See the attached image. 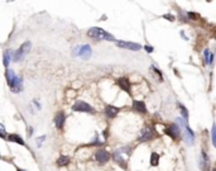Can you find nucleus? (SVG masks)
I'll return each mask as SVG.
<instances>
[{"mask_svg": "<svg viewBox=\"0 0 216 171\" xmlns=\"http://www.w3.org/2000/svg\"><path fill=\"white\" fill-rule=\"evenodd\" d=\"M87 34H89V37H92V38H95V39H101V41H115V38H114L113 34H110V33L105 32V31L101 29V28H97V27L89 29Z\"/></svg>", "mask_w": 216, "mask_h": 171, "instance_id": "f257e3e1", "label": "nucleus"}, {"mask_svg": "<svg viewBox=\"0 0 216 171\" xmlns=\"http://www.w3.org/2000/svg\"><path fill=\"white\" fill-rule=\"evenodd\" d=\"M72 110H75V112H81V113H91V114L95 112L94 108L90 104H87V103H85L82 100H77L72 105Z\"/></svg>", "mask_w": 216, "mask_h": 171, "instance_id": "f03ea898", "label": "nucleus"}, {"mask_svg": "<svg viewBox=\"0 0 216 171\" xmlns=\"http://www.w3.org/2000/svg\"><path fill=\"white\" fill-rule=\"evenodd\" d=\"M165 133L167 136H169L171 138H178L179 137V133H181V129H179V126L178 124H169L166 127V129H165Z\"/></svg>", "mask_w": 216, "mask_h": 171, "instance_id": "7ed1b4c3", "label": "nucleus"}, {"mask_svg": "<svg viewBox=\"0 0 216 171\" xmlns=\"http://www.w3.org/2000/svg\"><path fill=\"white\" fill-rule=\"evenodd\" d=\"M116 46L122 47L125 49H130V51H139L142 48V46L139 43H134V42H125V41H116Z\"/></svg>", "mask_w": 216, "mask_h": 171, "instance_id": "20e7f679", "label": "nucleus"}, {"mask_svg": "<svg viewBox=\"0 0 216 171\" xmlns=\"http://www.w3.org/2000/svg\"><path fill=\"white\" fill-rule=\"evenodd\" d=\"M92 55V49H91V46L89 45H83V46H80V51H79V56L83 60H89Z\"/></svg>", "mask_w": 216, "mask_h": 171, "instance_id": "39448f33", "label": "nucleus"}, {"mask_svg": "<svg viewBox=\"0 0 216 171\" xmlns=\"http://www.w3.org/2000/svg\"><path fill=\"white\" fill-rule=\"evenodd\" d=\"M95 157H96V160L100 162V164H105V162H108L110 160V153L105 150H100V151L96 152Z\"/></svg>", "mask_w": 216, "mask_h": 171, "instance_id": "423d86ee", "label": "nucleus"}, {"mask_svg": "<svg viewBox=\"0 0 216 171\" xmlns=\"http://www.w3.org/2000/svg\"><path fill=\"white\" fill-rule=\"evenodd\" d=\"M118 85L120 86V89L126 91L129 95H132V93H130V81H129V79L126 78H122V79H119L118 80Z\"/></svg>", "mask_w": 216, "mask_h": 171, "instance_id": "0eeeda50", "label": "nucleus"}, {"mask_svg": "<svg viewBox=\"0 0 216 171\" xmlns=\"http://www.w3.org/2000/svg\"><path fill=\"white\" fill-rule=\"evenodd\" d=\"M22 78H19V76H15V79H14V81L12 82V85H10V89H12V91L13 93H20L22 91V89H23V85H22Z\"/></svg>", "mask_w": 216, "mask_h": 171, "instance_id": "6e6552de", "label": "nucleus"}, {"mask_svg": "<svg viewBox=\"0 0 216 171\" xmlns=\"http://www.w3.org/2000/svg\"><path fill=\"white\" fill-rule=\"evenodd\" d=\"M65 119H66V115H65L63 112H59V113L56 114V117H55V124H56V127L58 128V129H62V128H63Z\"/></svg>", "mask_w": 216, "mask_h": 171, "instance_id": "1a4fd4ad", "label": "nucleus"}, {"mask_svg": "<svg viewBox=\"0 0 216 171\" xmlns=\"http://www.w3.org/2000/svg\"><path fill=\"white\" fill-rule=\"evenodd\" d=\"M133 109L136 110L139 113H147V107H145V103L142 100H134L133 101Z\"/></svg>", "mask_w": 216, "mask_h": 171, "instance_id": "9d476101", "label": "nucleus"}, {"mask_svg": "<svg viewBox=\"0 0 216 171\" xmlns=\"http://www.w3.org/2000/svg\"><path fill=\"white\" fill-rule=\"evenodd\" d=\"M185 133H186V141L188 144H192L193 143V140H195V133L192 132V129L188 127L187 123H185Z\"/></svg>", "mask_w": 216, "mask_h": 171, "instance_id": "9b49d317", "label": "nucleus"}, {"mask_svg": "<svg viewBox=\"0 0 216 171\" xmlns=\"http://www.w3.org/2000/svg\"><path fill=\"white\" fill-rule=\"evenodd\" d=\"M152 138H153V133H152V131L149 129V128H144V129H142V134L139 137V142L149 141Z\"/></svg>", "mask_w": 216, "mask_h": 171, "instance_id": "f8f14e48", "label": "nucleus"}, {"mask_svg": "<svg viewBox=\"0 0 216 171\" xmlns=\"http://www.w3.org/2000/svg\"><path fill=\"white\" fill-rule=\"evenodd\" d=\"M119 113V108L114 107V105H108L105 108V115L108 118H115V115Z\"/></svg>", "mask_w": 216, "mask_h": 171, "instance_id": "ddd939ff", "label": "nucleus"}, {"mask_svg": "<svg viewBox=\"0 0 216 171\" xmlns=\"http://www.w3.org/2000/svg\"><path fill=\"white\" fill-rule=\"evenodd\" d=\"M8 141L18 143V144H20V146H25V142L22 140V137H19L18 134H9V136H8Z\"/></svg>", "mask_w": 216, "mask_h": 171, "instance_id": "4468645a", "label": "nucleus"}, {"mask_svg": "<svg viewBox=\"0 0 216 171\" xmlns=\"http://www.w3.org/2000/svg\"><path fill=\"white\" fill-rule=\"evenodd\" d=\"M114 160L116 161V164H119L120 166H122L123 169H125L126 167V164L124 162V158L122 157V155H120V153L116 151V152H114Z\"/></svg>", "mask_w": 216, "mask_h": 171, "instance_id": "2eb2a0df", "label": "nucleus"}, {"mask_svg": "<svg viewBox=\"0 0 216 171\" xmlns=\"http://www.w3.org/2000/svg\"><path fill=\"white\" fill-rule=\"evenodd\" d=\"M10 60H12V51L10 49H6L5 53H4V57H3V64H4L5 67L9 66Z\"/></svg>", "mask_w": 216, "mask_h": 171, "instance_id": "dca6fc26", "label": "nucleus"}, {"mask_svg": "<svg viewBox=\"0 0 216 171\" xmlns=\"http://www.w3.org/2000/svg\"><path fill=\"white\" fill-rule=\"evenodd\" d=\"M5 76H6V81H8V84H9V86L12 85V82L14 81V79H15V74H14V71L13 70H10V68H8L6 70V74H5Z\"/></svg>", "mask_w": 216, "mask_h": 171, "instance_id": "f3484780", "label": "nucleus"}, {"mask_svg": "<svg viewBox=\"0 0 216 171\" xmlns=\"http://www.w3.org/2000/svg\"><path fill=\"white\" fill-rule=\"evenodd\" d=\"M201 167L202 170H207V167H209V157H207L205 152H202L201 155Z\"/></svg>", "mask_w": 216, "mask_h": 171, "instance_id": "a211bd4d", "label": "nucleus"}, {"mask_svg": "<svg viewBox=\"0 0 216 171\" xmlns=\"http://www.w3.org/2000/svg\"><path fill=\"white\" fill-rule=\"evenodd\" d=\"M30 48H32V43H30V42H24V43L20 46V51H22V52L25 55V53H28L29 52V51H30Z\"/></svg>", "mask_w": 216, "mask_h": 171, "instance_id": "6ab92c4d", "label": "nucleus"}, {"mask_svg": "<svg viewBox=\"0 0 216 171\" xmlns=\"http://www.w3.org/2000/svg\"><path fill=\"white\" fill-rule=\"evenodd\" d=\"M68 162H70V157H68V156H61L57 160V165L58 166H65V165H68Z\"/></svg>", "mask_w": 216, "mask_h": 171, "instance_id": "aec40b11", "label": "nucleus"}, {"mask_svg": "<svg viewBox=\"0 0 216 171\" xmlns=\"http://www.w3.org/2000/svg\"><path fill=\"white\" fill-rule=\"evenodd\" d=\"M158 162H159V155H158V153H155V152H153L152 156H150V164L153 166H157Z\"/></svg>", "mask_w": 216, "mask_h": 171, "instance_id": "412c9836", "label": "nucleus"}, {"mask_svg": "<svg viewBox=\"0 0 216 171\" xmlns=\"http://www.w3.org/2000/svg\"><path fill=\"white\" fill-rule=\"evenodd\" d=\"M24 56H25V55L22 52V51H20V49H18V51H15V52H14L13 58H14V61L18 62V61H20V60H23V57H24Z\"/></svg>", "mask_w": 216, "mask_h": 171, "instance_id": "4be33fe9", "label": "nucleus"}, {"mask_svg": "<svg viewBox=\"0 0 216 171\" xmlns=\"http://www.w3.org/2000/svg\"><path fill=\"white\" fill-rule=\"evenodd\" d=\"M211 138H212V144L215 146L216 144V126H212V129H211Z\"/></svg>", "mask_w": 216, "mask_h": 171, "instance_id": "5701e85b", "label": "nucleus"}, {"mask_svg": "<svg viewBox=\"0 0 216 171\" xmlns=\"http://www.w3.org/2000/svg\"><path fill=\"white\" fill-rule=\"evenodd\" d=\"M179 108H181V112H182V115L183 118L186 119V122H187V119H188V112H187V109L182 105V104H179Z\"/></svg>", "mask_w": 216, "mask_h": 171, "instance_id": "b1692460", "label": "nucleus"}, {"mask_svg": "<svg viewBox=\"0 0 216 171\" xmlns=\"http://www.w3.org/2000/svg\"><path fill=\"white\" fill-rule=\"evenodd\" d=\"M198 18V15L196 13H192V12H189L187 13V19H192V20H196Z\"/></svg>", "mask_w": 216, "mask_h": 171, "instance_id": "393cba45", "label": "nucleus"}, {"mask_svg": "<svg viewBox=\"0 0 216 171\" xmlns=\"http://www.w3.org/2000/svg\"><path fill=\"white\" fill-rule=\"evenodd\" d=\"M5 136H6V133H5V128H4V126L0 124V137H3V138H4Z\"/></svg>", "mask_w": 216, "mask_h": 171, "instance_id": "a878e982", "label": "nucleus"}, {"mask_svg": "<svg viewBox=\"0 0 216 171\" xmlns=\"http://www.w3.org/2000/svg\"><path fill=\"white\" fill-rule=\"evenodd\" d=\"M209 56H210L209 49H205V52H204V57H205V62H206V64H207V61H209Z\"/></svg>", "mask_w": 216, "mask_h": 171, "instance_id": "bb28decb", "label": "nucleus"}, {"mask_svg": "<svg viewBox=\"0 0 216 171\" xmlns=\"http://www.w3.org/2000/svg\"><path fill=\"white\" fill-rule=\"evenodd\" d=\"M152 70H153V71H154V72H155V74H157V75H158V76H159V80H162V74H161V72H159V71H158V68H155V67H154V66H152Z\"/></svg>", "mask_w": 216, "mask_h": 171, "instance_id": "cd10ccee", "label": "nucleus"}, {"mask_svg": "<svg viewBox=\"0 0 216 171\" xmlns=\"http://www.w3.org/2000/svg\"><path fill=\"white\" fill-rule=\"evenodd\" d=\"M163 18H167L168 20H175V16L171 15V14H165V15H163Z\"/></svg>", "mask_w": 216, "mask_h": 171, "instance_id": "c85d7f7f", "label": "nucleus"}, {"mask_svg": "<svg viewBox=\"0 0 216 171\" xmlns=\"http://www.w3.org/2000/svg\"><path fill=\"white\" fill-rule=\"evenodd\" d=\"M79 51H80V46H77V47H75V49H73V52H72V55H73V56H79Z\"/></svg>", "mask_w": 216, "mask_h": 171, "instance_id": "c756f323", "label": "nucleus"}, {"mask_svg": "<svg viewBox=\"0 0 216 171\" xmlns=\"http://www.w3.org/2000/svg\"><path fill=\"white\" fill-rule=\"evenodd\" d=\"M144 48H145V51H147L148 53H152V52H153V47H150V46H145Z\"/></svg>", "mask_w": 216, "mask_h": 171, "instance_id": "7c9ffc66", "label": "nucleus"}, {"mask_svg": "<svg viewBox=\"0 0 216 171\" xmlns=\"http://www.w3.org/2000/svg\"><path fill=\"white\" fill-rule=\"evenodd\" d=\"M43 140H46V137H44V136H42V137H39V138L37 140V141H38V146H41V143H42V141H43Z\"/></svg>", "mask_w": 216, "mask_h": 171, "instance_id": "2f4dec72", "label": "nucleus"}, {"mask_svg": "<svg viewBox=\"0 0 216 171\" xmlns=\"http://www.w3.org/2000/svg\"><path fill=\"white\" fill-rule=\"evenodd\" d=\"M18 171H24V170H18Z\"/></svg>", "mask_w": 216, "mask_h": 171, "instance_id": "473e14b6", "label": "nucleus"}]
</instances>
